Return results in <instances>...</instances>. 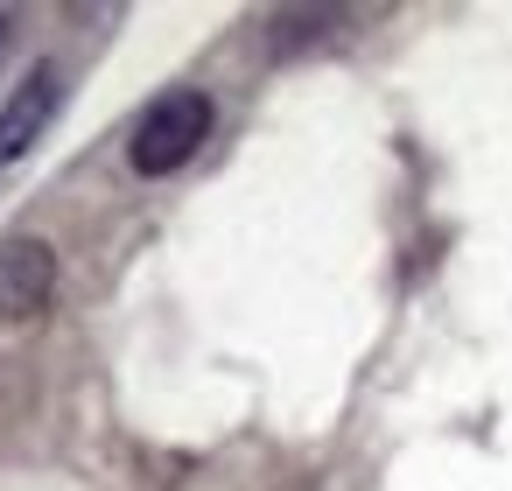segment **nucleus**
Wrapping results in <instances>:
<instances>
[{
  "mask_svg": "<svg viewBox=\"0 0 512 491\" xmlns=\"http://www.w3.org/2000/svg\"><path fill=\"white\" fill-rule=\"evenodd\" d=\"M204 141H211V99H204L197 85H183V92H162V99L134 120L127 162H134L141 176H176Z\"/></svg>",
  "mask_w": 512,
  "mask_h": 491,
  "instance_id": "nucleus-1",
  "label": "nucleus"
},
{
  "mask_svg": "<svg viewBox=\"0 0 512 491\" xmlns=\"http://www.w3.org/2000/svg\"><path fill=\"white\" fill-rule=\"evenodd\" d=\"M57 295V253L36 232L0 239V323H36Z\"/></svg>",
  "mask_w": 512,
  "mask_h": 491,
  "instance_id": "nucleus-2",
  "label": "nucleus"
},
{
  "mask_svg": "<svg viewBox=\"0 0 512 491\" xmlns=\"http://www.w3.org/2000/svg\"><path fill=\"white\" fill-rule=\"evenodd\" d=\"M57 99H64V85H57V64H36V71L15 85V99L0 106V169H8V162H22V155L43 141V127H50Z\"/></svg>",
  "mask_w": 512,
  "mask_h": 491,
  "instance_id": "nucleus-3",
  "label": "nucleus"
},
{
  "mask_svg": "<svg viewBox=\"0 0 512 491\" xmlns=\"http://www.w3.org/2000/svg\"><path fill=\"white\" fill-rule=\"evenodd\" d=\"M0 64H8V15H0Z\"/></svg>",
  "mask_w": 512,
  "mask_h": 491,
  "instance_id": "nucleus-4",
  "label": "nucleus"
}]
</instances>
